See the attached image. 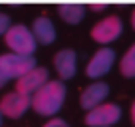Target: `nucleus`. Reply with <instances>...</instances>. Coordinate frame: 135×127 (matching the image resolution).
<instances>
[{
  "label": "nucleus",
  "mask_w": 135,
  "mask_h": 127,
  "mask_svg": "<svg viewBox=\"0 0 135 127\" xmlns=\"http://www.w3.org/2000/svg\"><path fill=\"white\" fill-rule=\"evenodd\" d=\"M66 101L64 81H48L32 95V109L44 117H54Z\"/></svg>",
  "instance_id": "f257e3e1"
},
{
  "label": "nucleus",
  "mask_w": 135,
  "mask_h": 127,
  "mask_svg": "<svg viewBox=\"0 0 135 127\" xmlns=\"http://www.w3.org/2000/svg\"><path fill=\"white\" fill-rule=\"evenodd\" d=\"M4 44L8 46V50L12 54H20V56H34L36 52V38L32 34V28L24 24H12L8 28V32L4 34Z\"/></svg>",
  "instance_id": "f03ea898"
},
{
  "label": "nucleus",
  "mask_w": 135,
  "mask_h": 127,
  "mask_svg": "<svg viewBox=\"0 0 135 127\" xmlns=\"http://www.w3.org/2000/svg\"><path fill=\"white\" fill-rule=\"evenodd\" d=\"M36 68L34 56H20V54H2L0 56V70L6 76V80H20L28 72Z\"/></svg>",
  "instance_id": "7ed1b4c3"
},
{
  "label": "nucleus",
  "mask_w": 135,
  "mask_h": 127,
  "mask_svg": "<svg viewBox=\"0 0 135 127\" xmlns=\"http://www.w3.org/2000/svg\"><path fill=\"white\" fill-rule=\"evenodd\" d=\"M123 32V22L117 14H109V16L101 18L95 26L91 28V40L101 46H105V44H111L121 36Z\"/></svg>",
  "instance_id": "20e7f679"
},
{
  "label": "nucleus",
  "mask_w": 135,
  "mask_h": 127,
  "mask_svg": "<svg viewBox=\"0 0 135 127\" xmlns=\"http://www.w3.org/2000/svg\"><path fill=\"white\" fill-rule=\"evenodd\" d=\"M121 119V107L117 103H101L85 113V125L89 127H113Z\"/></svg>",
  "instance_id": "39448f33"
},
{
  "label": "nucleus",
  "mask_w": 135,
  "mask_h": 127,
  "mask_svg": "<svg viewBox=\"0 0 135 127\" xmlns=\"http://www.w3.org/2000/svg\"><path fill=\"white\" fill-rule=\"evenodd\" d=\"M113 64H115V52L111 48H101L89 58L88 66H85V76L91 80H99L111 72Z\"/></svg>",
  "instance_id": "423d86ee"
},
{
  "label": "nucleus",
  "mask_w": 135,
  "mask_h": 127,
  "mask_svg": "<svg viewBox=\"0 0 135 127\" xmlns=\"http://www.w3.org/2000/svg\"><path fill=\"white\" fill-rule=\"evenodd\" d=\"M28 107H32V97L24 95V93H18L16 89L6 93L0 99V111L8 119H20L28 111Z\"/></svg>",
  "instance_id": "0eeeda50"
},
{
  "label": "nucleus",
  "mask_w": 135,
  "mask_h": 127,
  "mask_svg": "<svg viewBox=\"0 0 135 127\" xmlns=\"http://www.w3.org/2000/svg\"><path fill=\"white\" fill-rule=\"evenodd\" d=\"M48 81H50V74H48V70L36 66L32 72H28L26 76H22L20 80H16V91L24 93V95H28V97H32L34 93L38 91L40 87H44Z\"/></svg>",
  "instance_id": "6e6552de"
},
{
  "label": "nucleus",
  "mask_w": 135,
  "mask_h": 127,
  "mask_svg": "<svg viewBox=\"0 0 135 127\" xmlns=\"http://www.w3.org/2000/svg\"><path fill=\"white\" fill-rule=\"evenodd\" d=\"M107 95H109V85H107L105 81H93V84H89L88 87L81 91L80 105L84 107L85 111H91V109H95L97 105L105 103Z\"/></svg>",
  "instance_id": "1a4fd4ad"
},
{
  "label": "nucleus",
  "mask_w": 135,
  "mask_h": 127,
  "mask_svg": "<svg viewBox=\"0 0 135 127\" xmlns=\"http://www.w3.org/2000/svg\"><path fill=\"white\" fill-rule=\"evenodd\" d=\"M54 68L58 72L60 80H72L76 76L78 70V56L74 50L66 48V50H60L58 54L54 56Z\"/></svg>",
  "instance_id": "9d476101"
},
{
  "label": "nucleus",
  "mask_w": 135,
  "mask_h": 127,
  "mask_svg": "<svg viewBox=\"0 0 135 127\" xmlns=\"http://www.w3.org/2000/svg\"><path fill=\"white\" fill-rule=\"evenodd\" d=\"M32 34L38 44L48 46V44H52L56 40V26L48 16H38L32 22Z\"/></svg>",
  "instance_id": "9b49d317"
},
{
  "label": "nucleus",
  "mask_w": 135,
  "mask_h": 127,
  "mask_svg": "<svg viewBox=\"0 0 135 127\" xmlns=\"http://www.w3.org/2000/svg\"><path fill=\"white\" fill-rule=\"evenodd\" d=\"M58 14L66 24H80L85 18V6H81V4H62V6H58Z\"/></svg>",
  "instance_id": "f8f14e48"
},
{
  "label": "nucleus",
  "mask_w": 135,
  "mask_h": 127,
  "mask_svg": "<svg viewBox=\"0 0 135 127\" xmlns=\"http://www.w3.org/2000/svg\"><path fill=\"white\" fill-rule=\"evenodd\" d=\"M119 72L125 77H135V44L123 54L121 62H119Z\"/></svg>",
  "instance_id": "ddd939ff"
},
{
  "label": "nucleus",
  "mask_w": 135,
  "mask_h": 127,
  "mask_svg": "<svg viewBox=\"0 0 135 127\" xmlns=\"http://www.w3.org/2000/svg\"><path fill=\"white\" fill-rule=\"evenodd\" d=\"M10 26H12V24H10V16L0 12V36H4L6 32H8Z\"/></svg>",
  "instance_id": "4468645a"
},
{
  "label": "nucleus",
  "mask_w": 135,
  "mask_h": 127,
  "mask_svg": "<svg viewBox=\"0 0 135 127\" xmlns=\"http://www.w3.org/2000/svg\"><path fill=\"white\" fill-rule=\"evenodd\" d=\"M44 127H70V125L60 117H52V119H48V121L44 123Z\"/></svg>",
  "instance_id": "2eb2a0df"
},
{
  "label": "nucleus",
  "mask_w": 135,
  "mask_h": 127,
  "mask_svg": "<svg viewBox=\"0 0 135 127\" xmlns=\"http://www.w3.org/2000/svg\"><path fill=\"white\" fill-rule=\"evenodd\" d=\"M89 10H91V12H103L105 6H103V4H91V6H89Z\"/></svg>",
  "instance_id": "dca6fc26"
},
{
  "label": "nucleus",
  "mask_w": 135,
  "mask_h": 127,
  "mask_svg": "<svg viewBox=\"0 0 135 127\" xmlns=\"http://www.w3.org/2000/svg\"><path fill=\"white\" fill-rule=\"evenodd\" d=\"M6 81H8V80H6V76L2 74V70H0V87H4V85H6Z\"/></svg>",
  "instance_id": "f3484780"
},
{
  "label": "nucleus",
  "mask_w": 135,
  "mask_h": 127,
  "mask_svg": "<svg viewBox=\"0 0 135 127\" xmlns=\"http://www.w3.org/2000/svg\"><path fill=\"white\" fill-rule=\"evenodd\" d=\"M131 121H133V125H135V101H133V105H131Z\"/></svg>",
  "instance_id": "a211bd4d"
},
{
  "label": "nucleus",
  "mask_w": 135,
  "mask_h": 127,
  "mask_svg": "<svg viewBox=\"0 0 135 127\" xmlns=\"http://www.w3.org/2000/svg\"><path fill=\"white\" fill-rule=\"evenodd\" d=\"M131 26H133V30H135V8H133V12H131Z\"/></svg>",
  "instance_id": "6ab92c4d"
},
{
  "label": "nucleus",
  "mask_w": 135,
  "mask_h": 127,
  "mask_svg": "<svg viewBox=\"0 0 135 127\" xmlns=\"http://www.w3.org/2000/svg\"><path fill=\"white\" fill-rule=\"evenodd\" d=\"M2 117H4V115H2V111H0V125H2Z\"/></svg>",
  "instance_id": "aec40b11"
}]
</instances>
